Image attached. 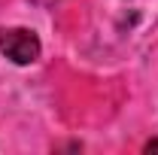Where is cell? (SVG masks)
I'll return each instance as SVG.
<instances>
[{
	"mask_svg": "<svg viewBox=\"0 0 158 155\" xmlns=\"http://www.w3.org/2000/svg\"><path fill=\"white\" fill-rule=\"evenodd\" d=\"M34 3H40V6H52V3H58V0H34Z\"/></svg>",
	"mask_w": 158,
	"mask_h": 155,
	"instance_id": "2",
	"label": "cell"
},
{
	"mask_svg": "<svg viewBox=\"0 0 158 155\" xmlns=\"http://www.w3.org/2000/svg\"><path fill=\"white\" fill-rule=\"evenodd\" d=\"M43 52L40 37L27 27H0V55L12 64H34Z\"/></svg>",
	"mask_w": 158,
	"mask_h": 155,
	"instance_id": "1",
	"label": "cell"
}]
</instances>
